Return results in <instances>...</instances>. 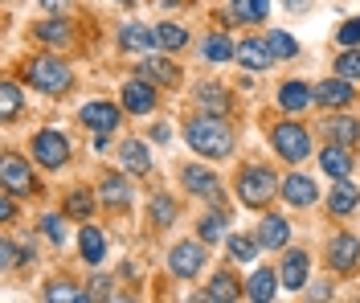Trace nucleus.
Returning a JSON list of instances; mask_svg holds the SVG:
<instances>
[{"label":"nucleus","mask_w":360,"mask_h":303,"mask_svg":"<svg viewBox=\"0 0 360 303\" xmlns=\"http://www.w3.org/2000/svg\"><path fill=\"white\" fill-rule=\"evenodd\" d=\"M184 140L188 148L197 152V156H209V160H221L229 156V148H233V131H229V123L225 115H193L184 123Z\"/></svg>","instance_id":"1"},{"label":"nucleus","mask_w":360,"mask_h":303,"mask_svg":"<svg viewBox=\"0 0 360 303\" xmlns=\"http://www.w3.org/2000/svg\"><path fill=\"white\" fill-rule=\"evenodd\" d=\"M25 78H29L33 91H41V94H66L70 91V66L62 58H53V53L33 58V62L25 66Z\"/></svg>","instance_id":"2"},{"label":"nucleus","mask_w":360,"mask_h":303,"mask_svg":"<svg viewBox=\"0 0 360 303\" xmlns=\"http://www.w3.org/2000/svg\"><path fill=\"white\" fill-rule=\"evenodd\" d=\"M278 193V181H274V172L262 168V164H250L242 168V176H238V197H242V205L250 209H262L270 205V197Z\"/></svg>","instance_id":"3"},{"label":"nucleus","mask_w":360,"mask_h":303,"mask_svg":"<svg viewBox=\"0 0 360 303\" xmlns=\"http://www.w3.org/2000/svg\"><path fill=\"white\" fill-rule=\"evenodd\" d=\"M270 143H274V152L283 156L287 164H299L311 156V140H307V131H303V123H274V131H270Z\"/></svg>","instance_id":"4"},{"label":"nucleus","mask_w":360,"mask_h":303,"mask_svg":"<svg viewBox=\"0 0 360 303\" xmlns=\"http://www.w3.org/2000/svg\"><path fill=\"white\" fill-rule=\"evenodd\" d=\"M0 188L13 193V197L37 193V176H33V168H29L17 152H4V160H0Z\"/></svg>","instance_id":"5"},{"label":"nucleus","mask_w":360,"mask_h":303,"mask_svg":"<svg viewBox=\"0 0 360 303\" xmlns=\"http://www.w3.org/2000/svg\"><path fill=\"white\" fill-rule=\"evenodd\" d=\"M33 160L41 164V168H62L70 160V140L62 131H53V127H45L33 136Z\"/></svg>","instance_id":"6"},{"label":"nucleus","mask_w":360,"mask_h":303,"mask_svg":"<svg viewBox=\"0 0 360 303\" xmlns=\"http://www.w3.org/2000/svg\"><path fill=\"white\" fill-rule=\"evenodd\" d=\"M180 181H184V188H188V193H197V197H205V201H213L217 209L225 205L221 181H217L209 168H201V164H184V168H180Z\"/></svg>","instance_id":"7"},{"label":"nucleus","mask_w":360,"mask_h":303,"mask_svg":"<svg viewBox=\"0 0 360 303\" xmlns=\"http://www.w3.org/2000/svg\"><path fill=\"white\" fill-rule=\"evenodd\" d=\"M205 242H176L172 246V254H168V266H172V275L176 279H197L205 266Z\"/></svg>","instance_id":"8"},{"label":"nucleus","mask_w":360,"mask_h":303,"mask_svg":"<svg viewBox=\"0 0 360 303\" xmlns=\"http://www.w3.org/2000/svg\"><path fill=\"white\" fill-rule=\"evenodd\" d=\"M328 262H332V271H336V275H356V271H360V242H356V233H336V238L328 242Z\"/></svg>","instance_id":"9"},{"label":"nucleus","mask_w":360,"mask_h":303,"mask_svg":"<svg viewBox=\"0 0 360 303\" xmlns=\"http://www.w3.org/2000/svg\"><path fill=\"white\" fill-rule=\"evenodd\" d=\"M156 98H160V86L152 78H131V82H123V107H127V115H148V111H156Z\"/></svg>","instance_id":"10"},{"label":"nucleus","mask_w":360,"mask_h":303,"mask_svg":"<svg viewBox=\"0 0 360 303\" xmlns=\"http://www.w3.org/2000/svg\"><path fill=\"white\" fill-rule=\"evenodd\" d=\"M78 119H82V127L94 131V136H111L123 115H119V107H115V103H86V107L78 111Z\"/></svg>","instance_id":"11"},{"label":"nucleus","mask_w":360,"mask_h":303,"mask_svg":"<svg viewBox=\"0 0 360 303\" xmlns=\"http://www.w3.org/2000/svg\"><path fill=\"white\" fill-rule=\"evenodd\" d=\"M352 98H356V82H348V78H328L315 86V103H323V107H348Z\"/></svg>","instance_id":"12"},{"label":"nucleus","mask_w":360,"mask_h":303,"mask_svg":"<svg viewBox=\"0 0 360 303\" xmlns=\"http://www.w3.org/2000/svg\"><path fill=\"white\" fill-rule=\"evenodd\" d=\"M278 193H283V201L295 205V209H307V205H315V197H319L311 176H287V181L278 185Z\"/></svg>","instance_id":"13"},{"label":"nucleus","mask_w":360,"mask_h":303,"mask_svg":"<svg viewBox=\"0 0 360 303\" xmlns=\"http://www.w3.org/2000/svg\"><path fill=\"white\" fill-rule=\"evenodd\" d=\"M323 136H328L332 143L356 148V143H360V119H352V115H332V119H323Z\"/></svg>","instance_id":"14"},{"label":"nucleus","mask_w":360,"mask_h":303,"mask_svg":"<svg viewBox=\"0 0 360 303\" xmlns=\"http://www.w3.org/2000/svg\"><path fill=\"white\" fill-rule=\"evenodd\" d=\"M254 238H258V246L283 250V246H287V238H291V221L270 213V217H262V221H258V233H254Z\"/></svg>","instance_id":"15"},{"label":"nucleus","mask_w":360,"mask_h":303,"mask_svg":"<svg viewBox=\"0 0 360 303\" xmlns=\"http://www.w3.org/2000/svg\"><path fill=\"white\" fill-rule=\"evenodd\" d=\"M98 201H103V205H111V209L131 205V181H127V176H119V172L103 176V185H98Z\"/></svg>","instance_id":"16"},{"label":"nucleus","mask_w":360,"mask_h":303,"mask_svg":"<svg viewBox=\"0 0 360 303\" xmlns=\"http://www.w3.org/2000/svg\"><path fill=\"white\" fill-rule=\"evenodd\" d=\"M119 46L127 49V53H148V49H156V29H148V25H123L119 29Z\"/></svg>","instance_id":"17"},{"label":"nucleus","mask_w":360,"mask_h":303,"mask_svg":"<svg viewBox=\"0 0 360 303\" xmlns=\"http://www.w3.org/2000/svg\"><path fill=\"white\" fill-rule=\"evenodd\" d=\"M315 103V91L311 86H307V82H283V86H278V107H283V111H291V115H299V111H303V107H311Z\"/></svg>","instance_id":"18"},{"label":"nucleus","mask_w":360,"mask_h":303,"mask_svg":"<svg viewBox=\"0 0 360 303\" xmlns=\"http://www.w3.org/2000/svg\"><path fill=\"white\" fill-rule=\"evenodd\" d=\"M139 74L152 78L156 86H180V70L168 58H139Z\"/></svg>","instance_id":"19"},{"label":"nucleus","mask_w":360,"mask_h":303,"mask_svg":"<svg viewBox=\"0 0 360 303\" xmlns=\"http://www.w3.org/2000/svg\"><path fill=\"white\" fill-rule=\"evenodd\" d=\"M119 164H123V172H135V176L152 172V156H148V148H143L139 140L119 143Z\"/></svg>","instance_id":"20"},{"label":"nucleus","mask_w":360,"mask_h":303,"mask_svg":"<svg viewBox=\"0 0 360 303\" xmlns=\"http://www.w3.org/2000/svg\"><path fill=\"white\" fill-rule=\"evenodd\" d=\"M356 205H360V188L344 176V181L332 188V197H328V209L336 213V217H348V213H356Z\"/></svg>","instance_id":"21"},{"label":"nucleus","mask_w":360,"mask_h":303,"mask_svg":"<svg viewBox=\"0 0 360 303\" xmlns=\"http://www.w3.org/2000/svg\"><path fill=\"white\" fill-rule=\"evenodd\" d=\"M319 168H323L328 176L344 181V176L352 172V156H348V148H344V143H328V148H323V156H319Z\"/></svg>","instance_id":"22"},{"label":"nucleus","mask_w":360,"mask_h":303,"mask_svg":"<svg viewBox=\"0 0 360 303\" xmlns=\"http://www.w3.org/2000/svg\"><path fill=\"white\" fill-rule=\"evenodd\" d=\"M238 62H242L246 70H266L270 62H274V53H270L266 41L250 37V41H242V46H238Z\"/></svg>","instance_id":"23"},{"label":"nucleus","mask_w":360,"mask_h":303,"mask_svg":"<svg viewBox=\"0 0 360 303\" xmlns=\"http://www.w3.org/2000/svg\"><path fill=\"white\" fill-rule=\"evenodd\" d=\"M78 250H82V258H86L90 266H98V262L107 258V238H103V230L86 226V230L78 233Z\"/></svg>","instance_id":"24"},{"label":"nucleus","mask_w":360,"mask_h":303,"mask_svg":"<svg viewBox=\"0 0 360 303\" xmlns=\"http://www.w3.org/2000/svg\"><path fill=\"white\" fill-rule=\"evenodd\" d=\"M283 287H291V291H299L303 283H307V254L303 250H291V254L283 258Z\"/></svg>","instance_id":"25"},{"label":"nucleus","mask_w":360,"mask_h":303,"mask_svg":"<svg viewBox=\"0 0 360 303\" xmlns=\"http://www.w3.org/2000/svg\"><path fill=\"white\" fill-rule=\"evenodd\" d=\"M197 107H201V111H209V115H225V111H229V94H225V86H217V82H205L201 91H197Z\"/></svg>","instance_id":"26"},{"label":"nucleus","mask_w":360,"mask_h":303,"mask_svg":"<svg viewBox=\"0 0 360 303\" xmlns=\"http://www.w3.org/2000/svg\"><path fill=\"white\" fill-rule=\"evenodd\" d=\"M201 53H205V62H229V58H238V46L225 33H209L201 41Z\"/></svg>","instance_id":"27"},{"label":"nucleus","mask_w":360,"mask_h":303,"mask_svg":"<svg viewBox=\"0 0 360 303\" xmlns=\"http://www.w3.org/2000/svg\"><path fill=\"white\" fill-rule=\"evenodd\" d=\"M90 213H94V188H74V193L66 197V217L86 221Z\"/></svg>","instance_id":"28"},{"label":"nucleus","mask_w":360,"mask_h":303,"mask_svg":"<svg viewBox=\"0 0 360 303\" xmlns=\"http://www.w3.org/2000/svg\"><path fill=\"white\" fill-rule=\"evenodd\" d=\"M270 13V0H233V17L246 25H262Z\"/></svg>","instance_id":"29"},{"label":"nucleus","mask_w":360,"mask_h":303,"mask_svg":"<svg viewBox=\"0 0 360 303\" xmlns=\"http://www.w3.org/2000/svg\"><path fill=\"white\" fill-rule=\"evenodd\" d=\"M246 295L258 303H270L274 299V271H254L246 283Z\"/></svg>","instance_id":"30"},{"label":"nucleus","mask_w":360,"mask_h":303,"mask_svg":"<svg viewBox=\"0 0 360 303\" xmlns=\"http://www.w3.org/2000/svg\"><path fill=\"white\" fill-rule=\"evenodd\" d=\"M17 115H21V86H17V82H4V86H0V119L13 123Z\"/></svg>","instance_id":"31"},{"label":"nucleus","mask_w":360,"mask_h":303,"mask_svg":"<svg viewBox=\"0 0 360 303\" xmlns=\"http://www.w3.org/2000/svg\"><path fill=\"white\" fill-rule=\"evenodd\" d=\"M242 291H238V279L229 275V271H221V275H213V283H209V291H205V299H238Z\"/></svg>","instance_id":"32"},{"label":"nucleus","mask_w":360,"mask_h":303,"mask_svg":"<svg viewBox=\"0 0 360 303\" xmlns=\"http://www.w3.org/2000/svg\"><path fill=\"white\" fill-rule=\"evenodd\" d=\"M225 226H229V209H217V213H209V217H201V242L209 246V242H221L225 238Z\"/></svg>","instance_id":"33"},{"label":"nucleus","mask_w":360,"mask_h":303,"mask_svg":"<svg viewBox=\"0 0 360 303\" xmlns=\"http://www.w3.org/2000/svg\"><path fill=\"white\" fill-rule=\"evenodd\" d=\"M33 33H37V41H45V46H66L70 41L66 21H41V25H33Z\"/></svg>","instance_id":"34"},{"label":"nucleus","mask_w":360,"mask_h":303,"mask_svg":"<svg viewBox=\"0 0 360 303\" xmlns=\"http://www.w3.org/2000/svg\"><path fill=\"white\" fill-rule=\"evenodd\" d=\"M266 46H270V53H274V62H278V58H295V53H299V41H295L291 33H283V29H270V33H266Z\"/></svg>","instance_id":"35"},{"label":"nucleus","mask_w":360,"mask_h":303,"mask_svg":"<svg viewBox=\"0 0 360 303\" xmlns=\"http://www.w3.org/2000/svg\"><path fill=\"white\" fill-rule=\"evenodd\" d=\"M148 213H152V221L156 226H176V201L172 197H152V205H148Z\"/></svg>","instance_id":"36"},{"label":"nucleus","mask_w":360,"mask_h":303,"mask_svg":"<svg viewBox=\"0 0 360 303\" xmlns=\"http://www.w3.org/2000/svg\"><path fill=\"white\" fill-rule=\"evenodd\" d=\"M156 46L160 49H184L188 46V33L180 25H156Z\"/></svg>","instance_id":"37"},{"label":"nucleus","mask_w":360,"mask_h":303,"mask_svg":"<svg viewBox=\"0 0 360 303\" xmlns=\"http://www.w3.org/2000/svg\"><path fill=\"white\" fill-rule=\"evenodd\" d=\"M336 74L340 78H348V82H360V46L344 49L336 58Z\"/></svg>","instance_id":"38"},{"label":"nucleus","mask_w":360,"mask_h":303,"mask_svg":"<svg viewBox=\"0 0 360 303\" xmlns=\"http://www.w3.org/2000/svg\"><path fill=\"white\" fill-rule=\"evenodd\" d=\"M229 254L238 258V262H254V258H258V238L233 233V238H229Z\"/></svg>","instance_id":"39"},{"label":"nucleus","mask_w":360,"mask_h":303,"mask_svg":"<svg viewBox=\"0 0 360 303\" xmlns=\"http://www.w3.org/2000/svg\"><path fill=\"white\" fill-rule=\"evenodd\" d=\"M41 230H45V238H49L53 246H66V221H62L58 213H45V217H41Z\"/></svg>","instance_id":"40"},{"label":"nucleus","mask_w":360,"mask_h":303,"mask_svg":"<svg viewBox=\"0 0 360 303\" xmlns=\"http://www.w3.org/2000/svg\"><path fill=\"white\" fill-rule=\"evenodd\" d=\"M336 41H340V46H344V49L360 46V17H352V21H344V25H340Z\"/></svg>","instance_id":"41"},{"label":"nucleus","mask_w":360,"mask_h":303,"mask_svg":"<svg viewBox=\"0 0 360 303\" xmlns=\"http://www.w3.org/2000/svg\"><path fill=\"white\" fill-rule=\"evenodd\" d=\"M45 299H86V291H70V283H49Z\"/></svg>","instance_id":"42"},{"label":"nucleus","mask_w":360,"mask_h":303,"mask_svg":"<svg viewBox=\"0 0 360 303\" xmlns=\"http://www.w3.org/2000/svg\"><path fill=\"white\" fill-rule=\"evenodd\" d=\"M86 299H111V279H94L86 291Z\"/></svg>","instance_id":"43"},{"label":"nucleus","mask_w":360,"mask_h":303,"mask_svg":"<svg viewBox=\"0 0 360 303\" xmlns=\"http://www.w3.org/2000/svg\"><path fill=\"white\" fill-rule=\"evenodd\" d=\"M0 217H4V221H13V217H17V205H13V193H0Z\"/></svg>","instance_id":"44"},{"label":"nucleus","mask_w":360,"mask_h":303,"mask_svg":"<svg viewBox=\"0 0 360 303\" xmlns=\"http://www.w3.org/2000/svg\"><path fill=\"white\" fill-rule=\"evenodd\" d=\"M283 4H287L291 13H307V8H311V0H283Z\"/></svg>","instance_id":"45"},{"label":"nucleus","mask_w":360,"mask_h":303,"mask_svg":"<svg viewBox=\"0 0 360 303\" xmlns=\"http://www.w3.org/2000/svg\"><path fill=\"white\" fill-rule=\"evenodd\" d=\"M152 140H160V143H168V127H164V123H156V127H152Z\"/></svg>","instance_id":"46"},{"label":"nucleus","mask_w":360,"mask_h":303,"mask_svg":"<svg viewBox=\"0 0 360 303\" xmlns=\"http://www.w3.org/2000/svg\"><path fill=\"white\" fill-rule=\"evenodd\" d=\"M41 8H49V13H58V8H66V0H37Z\"/></svg>","instance_id":"47"},{"label":"nucleus","mask_w":360,"mask_h":303,"mask_svg":"<svg viewBox=\"0 0 360 303\" xmlns=\"http://www.w3.org/2000/svg\"><path fill=\"white\" fill-rule=\"evenodd\" d=\"M156 4H164V8H172V4H180V0H156Z\"/></svg>","instance_id":"48"},{"label":"nucleus","mask_w":360,"mask_h":303,"mask_svg":"<svg viewBox=\"0 0 360 303\" xmlns=\"http://www.w3.org/2000/svg\"><path fill=\"white\" fill-rule=\"evenodd\" d=\"M119 4H135V0H119Z\"/></svg>","instance_id":"49"}]
</instances>
